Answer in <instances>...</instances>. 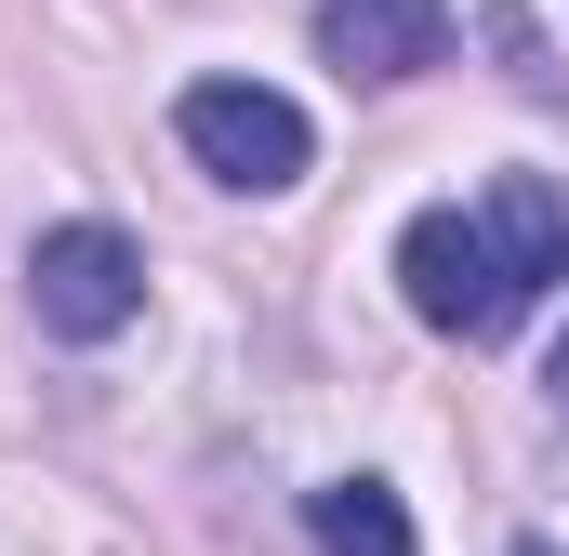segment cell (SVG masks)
Wrapping results in <instances>:
<instances>
[{"label": "cell", "mask_w": 569, "mask_h": 556, "mask_svg": "<svg viewBox=\"0 0 569 556\" xmlns=\"http://www.w3.org/2000/svg\"><path fill=\"white\" fill-rule=\"evenodd\" d=\"M490 239H503L517 291H557L569 278V199L543 186V172H503V186H490Z\"/></svg>", "instance_id": "cell-5"}, {"label": "cell", "mask_w": 569, "mask_h": 556, "mask_svg": "<svg viewBox=\"0 0 569 556\" xmlns=\"http://www.w3.org/2000/svg\"><path fill=\"white\" fill-rule=\"evenodd\" d=\"M398 291H411L425 331H463V345H490V331L530 318V291L503 266L490 212H411V226H398Z\"/></svg>", "instance_id": "cell-1"}, {"label": "cell", "mask_w": 569, "mask_h": 556, "mask_svg": "<svg viewBox=\"0 0 569 556\" xmlns=\"http://www.w3.org/2000/svg\"><path fill=\"white\" fill-rule=\"evenodd\" d=\"M503 556H543V544H503Z\"/></svg>", "instance_id": "cell-8"}, {"label": "cell", "mask_w": 569, "mask_h": 556, "mask_svg": "<svg viewBox=\"0 0 569 556\" xmlns=\"http://www.w3.org/2000/svg\"><path fill=\"white\" fill-rule=\"evenodd\" d=\"M318 53L345 80H425V67H450V0H331Z\"/></svg>", "instance_id": "cell-4"}, {"label": "cell", "mask_w": 569, "mask_h": 556, "mask_svg": "<svg viewBox=\"0 0 569 556\" xmlns=\"http://www.w3.org/2000/svg\"><path fill=\"white\" fill-rule=\"evenodd\" d=\"M27 305H40V331L107 345V331L146 318V252L120 239V226H53V239L27 252Z\"/></svg>", "instance_id": "cell-3"}, {"label": "cell", "mask_w": 569, "mask_h": 556, "mask_svg": "<svg viewBox=\"0 0 569 556\" xmlns=\"http://www.w3.org/2000/svg\"><path fill=\"white\" fill-rule=\"evenodd\" d=\"M305 517H318V556H411V517H398L385 477H331Z\"/></svg>", "instance_id": "cell-6"}, {"label": "cell", "mask_w": 569, "mask_h": 556, "mask_svg": "<svg viewBox=\"0 0 569 556\" xmlns=\"http://www.w3.org/2000/svg\"><path fill=\"white\" fill-rule=\"evenodd\" d=\"M543 385H557V411H569V331H557V371H543Z\"/></svg>", "instance_id": "cell-7"}, {"label": "cell", "mask_w": 569, "mask_h": 556, "mask_svg": "<svg viewBox=\"0 0 569 556\" xmlns=\"http://www.w3.org/2000/svg\"><path fill=\"white\" fill-rule=\"evenodd\" d=\"M172 133H186V159H199L212 186H239V199H279V186H305V159H318L305 107L266 93V80H199V93L172 107Z\"/></svg>", "instance_id": "cell-2"}]
</instances>
